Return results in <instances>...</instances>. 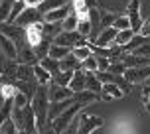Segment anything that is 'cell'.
<instances>
[{"mask_svg":"<svg viewBox=\"0 0 150 134\" xmlns=\"http://www.w3.org/2000/svg\"><path fill=\"white\" fill-rule=\"evenodd\" d=\"M30 106L34 114H36V126L38 130L44 128V124L47 122V111H50V97H47V87L40 85L34 93V97L30 101Z\"/></svg>","mask_w":150,"mask_h":134,"instance_id":"1","label":"cell"},{"mask_svg":"<svg viewBox=\"0 0 150 134\" xmlns=\"http://www.w3.org/2000/svg\"><path fill=\"white\" fill-rule=\"evenodd\" d=\"M85 106V104L77 103L75 101L69 109H65V111L61 112L59 116H55V118L52 120V128L55 134H63L65 130L69 128V124H71V120H75V116H77V112H81V109Z\"/></svg>","mask_w":150,"mask_h":134,"instance_id":"2","label":"cell"},{"mask_svg":"<svg viewBox=\"0 0 150 134\" xmlns=\"http://www.w3.org/2000/svg\"><path fill=\"white\" fill-rule=\"evenodd\" d=\"M77 120V134H93L97 128L105 124V120L97 114H81Z\"/></svg>","mask_w":150,"mask_h":134,"instance_id":"3","label":"cell"},{"mask_svg":"<svg viewBox=\"0 0 150 134\" xmlns=\"http://www.w3.org/2000/svg\"><path fill=\"white\" fill-rule=\"evenodd\" d=\"M125 81L130 85L136 83H146L150 79V65H142V67H127V71L122 73Z\"/></svg>","mask_w":150,"mask_h":134,"instance_id":"4","label":"cell"},{"mask_svg":"<svg viewBox=\"0 0 150 134\" xmlns=\"http://www.w3.org/2000/svg\"><path fill=\"white\" fill-rule=\"evenodd\" d=\"M115 36H117V30H115L112 26L103 28L97 36L93 37V44H95V47H99V49H109V47L115 45Z\"/></svg>","mask_w":150,"mask_h":134,"instance_id":"5","label":"cell"},{"mask_svg":"<svg viewBox=\"0 0 150 134\" xmlns=\"http://www.w3.org/2000/svg\"><path fill=\"white\" fill-rule=\"evenodd\" d=\"M53 44L65 45V47H75V45H85L87 42H85V37H81L79 34H77V30H75V32H65V30H63L59 36H55Z\"/></svg>","mask_w":150,"mask_h":134,"instance_id":"6","label":"cell"},{"mask_svg":"<svg viewBox=\"0 0 150 134\" xmlns=\"http://www.w3.org/2000/svg\"><path fill=\"white\" fill-rule=\"evenodd\" d=\"M47 97H50V103H57V101L73 99V91L69 89V87L57 85V83H50L47 85Z\"/></svg>","mask_w":150,"mask_h":134,"instance_id":"7","label":"cell"},{"mask_svg":"<svg viewBox=\"0 0 150 134\" xmlns=\"http://www.w3.org/2000/svg\"><path fill=\"white\" fill-rule=\"evenodd\" d=\"M127 16L130 20V28L134 32H138V28L142 26V14H140V0H130L127 6Z\"/></svg>","mask_w":150,"mask_h":134,"instance_id":"8","label":"cell"},{"mask_svg":"<svg viewBox=\"0 0 150 134\" xmlns=\"http://www.w3.org/2000/svg\"><path fill=\"white\" fill-rule=\"evenodd\" d=\"M73 8H71V4H63V6L59 8H53V10H50V12H45V14H42V22L45 24H55V22H61L65 16L71 12Z\"/></svg>","mask_w":150,"mask_h":134,"instance_id":"9","label":"cell"},{"mask_svg":"<svg viewBox=\"0 0 150 134\" xmlns=\"http://www.w3.org/2000/svg\"><path fill=\"white\" fill-rule=\"evenodd\" d=\"M125 97V91L122 87H119V83H103V89H101V99L103 101H119Z\"/></svg>","mask_w":150,"mask_h":134,"instance_id":"10","label":"cell"},{"mask_svg":"<svg viewBox=\"0 0 150 134\" xmlns=\"http://www.w3.org/2000/svg\"><path fill=\"white\" fill-rule=\"evenodd\" d=\"M42 26H44V22H36V24H30V26L24 28V30H26V42H28L30 47H38V45H40L42 37H44Z\"/></svg>","mask_w":150,"mask_h":134,"instance_id":"11","label":"cell"},{"mask_svg":"<svg viewBox=\"0 0 150 134\" xmlns=\"http://www.w3.org/2000/svg\"><path fill=\"white\" fill-rule=\"evenodd\" d=\"M36 22H42V12L38 10V8H26L22 14L16 18V22L18 26H22V28H26V26H30V24H36Z\"/></svg>","mask_w":150,"mask_h":134,"instance_id":"12","label":"cell"},{"mask_svg":"<svg viewBox=\"0 0 150 134\" xmlns=\"http://www.w3.org/2000/svg\"><path fill=\"white\" fill-rule=\"evenodd\" d=\"M0 51L6 55V59H16L18 57V45H16V42H12L2 32H0Z\"/></svg>","mask_w":150,"mask_h":134,"instance_id":"13","label":"cell"},{"mask_svg":"<svg viewBox=\"0 0 150 134\" xmlns=\"http://www.w3.org/2000/svg\"><path fill=\"white\" fill-rule=\"evenodd\" d=\"M32 69H34V79H36L38 85H50V83L53 81V73L52 71H47L42 63H36V65H32Z\"/></svg>","mask_w":150,"mask_h":134,"instance_id":"14","label":"cell"},{"mask_svg":"<svg viewBox=\"0 0 150 134\" xmlns=\"http://www.w3.org/2000/svg\"><path fill=\"white\" fill-rule=\"evenodd\" d=\"M16 59L20 61V63H26V65H36L38 61H40V57H38V53L34 51V47H20L18 49V57Z\"/></svg>","mask_w":150,"mask_h":134,"instance_id":"15","label":"cell"},{"mask_svg":"<svg viewBox=\"0 0 150 134\" xmlns=\"http://www.w3.org/2000/svg\"><path fill=\"white\" fill-rule=\"evenodd\" d=\"M75 101L73 99H65V101H57V103H50V111H47V120H53L55 116H59L61 112L69 109Z\"/></svg>","mask_w":150,"mask_h":134,"instance_id":"16","label":"cell"},{"mask_svg":"<svg viewBox=\"0 0 150 134\" xmlns=\"http://www.w3.org/2000/svg\"><path fill=\"white\" fill-rule=\"evenodd\" d=\"M85 79H87V75H85V71L79 67V69L73 71V77H71V81H69L67 87L73 91V93H79V91L85 89Z\"/></svg>","mask_w":150,"mask_h":134,"instance_id":"17","label":"cell"},{"mask_svg":"<svg viewBox=\"0 0 150 134\" xmlns=\"http://www.w3.org/2000/svg\"><path fill=\"white\" fill-rule=\"evenodd\" d=\"M122 63L127 67H142V65H150V59L138 55V53H122Z\"/></svg>","mask_w":150,"mask_h":134,"instance_id":"18","label":"cell"},{"mask_svg":"<svg viewBox=\"0 0 150 134\" xmlns=\"http://www.w3.org/2000/svg\"><path fill=\"white\" fill-rule=\"evenodd\" d=\"M99 99H101V95L99 93H93L89 89L73 93V101H77V103H81V104H91V103H95V101H99Z\"/></svg>","mask_w":150,"mask_h":134,"instance_id":"19","label":"cell"},{"mask_svg":"<svg viewBox=\"0 0 150 134\" xmlns=\"http://www.w3.org/2000/svg\"><path fill=\"white\" fill-rule=\"evenodd\" d=\"M136 32L132 28H127V30H119L117 32V36H115V45L117 47H125V45L130 44V39L134 37Z\"/></svg>","mask_w":150,"mask_h":134,"instance_id":"20","label":"cell"},{"mask_svg":"<svg viewBox=\"0 0 150 134\" xmlns=\"http://www.w3.org/2000/svg\"><path fill=\"white\" fill-rule=\"evenodd\" d=\"M79 67H81V61L77 59L73 53H69L63 59H59V69L61 71H75V69H79Z\"/></svg>","mask_w":150,"mask_h":134,"instance_id":"21","label":"cell"},{"mask_svg":"<svg viewBox=\"0 0 150 134\" xmlns=\"http://www.w3.org/2000/svg\"><path fill=\"white\" fill-rule=\"evenodd\" d=\"M71 53V47H65V45H59V44H53L52 42V45H50V51H47V55L50 57H53V59H63L65 55H69Z\"/></svg>","mask_w":150,"mask_h":134,"instance_id":"22","label":"cell"},{"mask_svg":"<svg viewBox=\"0 0 150 134\" xmlns=\"http://www.w3.org/2000/svg\"><path fill=\"white\" fill-rule=\"evenodd\" d=\"M16 79L18 81H32L34 79V69H32V65L18 63V67H16Z\"/></svg>","mask_w":150,"mask_h":134,"instance_id":"23","label":"cell"},{"mask_svg":"<svg viewBox=\"0 0 150 134\" xmlns=\"http://www.w3.org/2000/svg\"><path fill=\"white\" fill-rule=\"evenodd\" d=\"M61 32H63L61 22H55V24H45L44 22V26H42V34L45 37H50V39H55V36H59Z\"/></svg>","mask_w":150,"mask_h":134,"instance_id":"24","label":"cell"},{"mask_svg":"<svg viewBox=\"0 0 150 134\" xmlns=\"http://www.w3.org/2000/svg\"><path fill=\"white\" fill-rule=\"evenodd\" d=\"M26 8H28V6L24 4V0H14V2H12V8H10V14H8V20H6V22H8V24H14L16 18L22 14Z\"/></svg>","mask_w":150,"mask_h":134,"instance_id":"25","label":"cell"},{"mask_svg":"<svg viewBox=\"0 0 150 134\" xmlns=\"http://www.w3.org/2000/svg\"><path fill=\"white\" fill-rule=\"evenodd\" d=\"M87 79H85V89L93 91V93H99L101 95V89H103V83L99 81V77L95 73H85Z\"/></svg>","mask_w":150,"mask_h":134,"instance_id":"26","label":"cell"},{"mask_svg":"<svg viewBox=\"0 0 150 134\" xmlns=\"http://www.w3.org/2000/svg\"><path fill=\"white\" fill-rule=\"evenodd\" d=\"M77 24H79V18H77L73 12H69V14L61 20V28L65 32H75L77 30Z\"/></svg>","mask_w":150,"mask_h":134,"instance_id":"27","label":"cell"},{"mask_svg":"<svg viewBox=\"0 0 150 134\" xmlns=\"http://www.w3.org/2000/svg\"><path fill=\"white\" fill-rule=\"evenodd\" d=\"M63 4H67V0H42V4L38 6V10H40L42 14H45V12H50L53 8H59V6H63Z\"/></svg>","mask_w":150,"mask_h":134,"instance_id":"28","label":"cell"},{"mask_svg":"<svg viewBox=\"0 0 150 134\" xmlns=\"http://www.w3.org/2000/svg\"><path fill=\"white\" fill-rule=\"evenodd\" d=\"M81 69L85 73H95L99 71V61H97V55H89L87 59L81 61Z\"/></svg>","mask_w":150,"mask_h":134,"instance_id":"29","label":"cell"},{"mask_svg":"<svg viewBox=\"0 0 150 134\" xmlns=\"http://www.w3.org/2000/svg\"><path fill=\"white\" fill-rule=\"evenodd\" d=\"M16 93H18V87L12 85L10 81L0 83V97H2V99H14Z\"/></svg>","mask_w":150,"mask_h":134,"instance_id":"30","label":"cell"},{"mask_svg":"<svg viewBox=\"0 0 150 134\" xmlns=\"http://www.w3.org/2000/svg\"><path fill=\"white\" fill-rule=\"evenodd\" d=\"M12 111H14L12 99H4V103L0 104V122H4L6 118H10V116H12Z\"/></svg>","mask_w":150,"mask_h":134,"instance_id":"31","label":"cell"},{"mask_svg":"<svg viewBox=\"0 0 150 134\" xmlns=\"http://www.w3.org/2000/svg\"><path fill=\"white\" fill-rule=\"evenodd\" d=\"M77 34H79L81 37H89L91 34H93V24H91L89 18L79 20V24H77Z\"/></svg>","mask_w":150,"mask_h":134,"instance_id":"32","label":"cell"},{"mask_svg":"<svg viewBox=\"0 0 150 134\" xmlns=\"http://www.w3.org/2000/svg\"><path fill=\"white\" fill-rule=\"evenodd\" d=\"M0 134H20L18 132V124L14 122V118L10 116L4 122H0Z\"/></svg>","mask_w":150,"mask_h":134,"instance_id":"33","label":"cell"},{"mask_svg":"<svg viewBox=\"0 0 150 134\" xmlns=\"http://www.w3.org/2000/svg\"><path fill=\"white\" fill-rule=\"evenodd\" d=\"M71 53H73V55H75L79 61L87 59L89 55H93V51H91V47H89L87 44H85V45H75V47H71Z\"/></svg>","mask_w":150,"mask_h":134,"instance_id":"34","label":"cell"},{"mask_svg":"<svg viewBox=\"0 0 150 134\" xmlns=\"http://www.w3.org/2000/svg\"><path fill=\"white\" fill-rule=\"evenodd\" d=\"M71 77H73V71H61V69H59L57 73H53V83L67 87L69 81H71Z\"/></svg>","mask_w":150,"mask_h":134,"instance_id":"35","label":"cell"},{"mask_svg":"<svg viewBox=\"0 0 150 134\" xmlns=\"http://www.w3.org/2000/svg\"><path fill=\"white\" fill-rule=\"evenodd\" d=\"M117 14H112L111 10H99V20H101V28H109L112 26Z\"/></svg>","mask_w":150,"mask_h":134,"instance_id":"36","label":"cell"},{"mask_svg":"<svg viewBox=\"0 0 150 134\" xmlns=\"http://www.w3.org/2000/svg\"><path fill=\"white\" fill-rule=\"evenodd\" d=\"M30 101H32V99L28 97L26 93H22V91H18V93L14 95V99H12V103H14L16 109H24V106H28Z\"/></svg>","mask_w":150,"mask_h":134,"instance_id":"37","label":"cell"},{"mask_svg":"<svg viewBox=\"0 0 150 134\" xmlns=\"http://www.w3.org/2000/svg\"><path fill=\"white\" fill-rule=\"evenodd\" d=\"M40 63H42L47 71H52V73H57V71H59V61L53 59V57H50V55L42 57V61H40Z\"/></svg>","mask_w":150,"mask_h":134,"instance_id":"38","label":"cell"},{"mask_svg":"<svg viewBox=\"0 0 150 134\" xmlns=\"http://www.w3.org/2000/svg\"><path fill=\"white\" fill-rule=\"evenodd\" d=\"M112 28L119 32V30H127V28H130V20H128V16H117L115 18V22H112Z\"/></svg>","mask_w":150,"mask_h":134,"instance_id":"39","label":"cell"},{"mask_svg":"<svg viewBox=\"0 0 150 134\" xmlns=\"http://www.w3.org/2000/svg\"><path fill=\"white\" fill-rule=\"evenodd\" d=\"M12 2H14V0H2V4H0V24L8 20L10 8H12Z\"/></svg>","mask_w":150,"mask_h":134,"instance_id":"40","label":"cell"},{"mask_svg":"<svg viewBox=\"0 0 150 134\" xmlns=\"http://www.w3.org/2000/svg\"><path fill=\"white\" fill-rule=\"evenodd\" d=\"M130 53H138V55H142V57H148V59H150V42L140 44L134 51H130Z\"/></svg>","mask_w":150,"mask_h":134,"instance_id":"41","label":"cell"},{"mask_svg":"<svg viewBox=\"0 0 150 134\" xmlns=\"http://www.w3.org/2000/svg\"><path fill=\"white\" fill-rule=\"evenodd\" d=\"M136 34H140L142 37H150V18H148V20H144L142 26L138 28V32H136Z\"/></svg>","mask_w":150,"mask_h":134,"instance_id":"42","label":"cell"},{"mask_svg":"<svg viewBox=\"0 0 150 134\" xmlns=\"http://www.w3.org/2000/svg\"><path fill=\"white\" fill-rule=\"evenodd\" d=\"M99 61V71H109V67H111V57H97Z\"/></svg>","mask_w":150,"mask_h":134,"instance_id":"43","label":"cell"},{"mask_svg":"<svg viewBox=\"0 0 150 134\" xmlns=\"http://www.w3.org/2000/svg\"><path fill=\"white\" fill-rule=\"evenodd\" d=\"M24 4L28 8H38L40 4H42V0H24Z\"/></svg>","mask_w":150,"mask_h":134,"instance_id":"44","label":"cell"},{"mask_svg":"<svg viewBox=\"0 0 150 134\" xmlns=\"http://www.w3.org/2000/svg\"><path fill=\"white\" fill-rule=\"evenodd\" d=\"M144 109H146V112H150V97L144 101Z\"/></svg>","mask_w":150,"mask_h":134,"instance_id":"45","label":"cell"},{"mask_svg":"<svg viewBox=\"0 0 150 134\" xmlns=\"http://www.w3.org/2000/svg\"><path fill=\"white\" fill-rule=\"evenodd\" d=\"M93 2H95V0H89V4H93Z\"/></svg>","mask_w":150,"mask_h":134,"instance_id":"46","label":"cell"},{"mask_svg":"<svg viewBox=\"0 0 150 134\" xmlns=\"http://www.w3.org/2000/svg\"><path fill=\"white\" fill-rule=\"evenodd\" d=\"M71 2H75V0H71Z\"/></svg>","mask_w":150,"mask_h":134,"instance_id":"47","label":"cell"}]
</instances>
